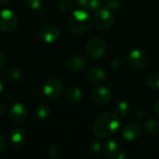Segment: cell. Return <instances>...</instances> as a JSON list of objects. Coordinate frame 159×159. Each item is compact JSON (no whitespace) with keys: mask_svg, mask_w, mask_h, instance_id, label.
<instances>
[{"mask_svg":"<svg viewBox=\"0 0 159 159\" xmlns=\"http://www.w3.org/2000/svg\"><path fill=\"white\" fill-rule=\"evenodd\" d=\"M9 2V0H0V5H6Z\"/></svg>","mask_w":159,"mask_h":159,"instance_id":"e575fe53","label":"cell"},{"mask_svg":"<svg viewBox=\"0 0 159 159\" xmlns=\"http://www.w3.org/2000/svg\"><path fill=\"white\" fill-rule=\"evenodd\" d=\"M100 7V0H89L87 5L85 6V9L87 11H93L98 9Z\"/></svg>","mask_w":159,"mask_h":159,"instance_id":"4316f807","label":"cell"},{"mask_svg":"<svg viewBox=\"0 0 159 159\" xmlns=\"http://www.w3.org/2000/svg\"><path fill=\"white\" fill-rule=\"evenodd\" d=\"M103 153L106 157L110 158H117L119 154L121 153V149L119 144L113 140H109L103 144Z\"/></svg>","mask_w":159,"mask_h":159,"instance_id":"5bb4252c","label":"cell"},{"mask_svg":"<svg viewBox=\"0 0 159 159\" xmlns=\"http://www.w3.org/2000/svg\"><path fill=\"white\" fill-rule=\"evenodd\" d=\"M145 83L153 90H159V71H153L146 75Z\"/></svg>","mask_w":159,"mask_h":159,"instance_id":"e0dca14e","label":"cell"},{"mask_svg":"<svg viewBox=\"0 0 159 159\" xmlns=\"http://www.w3.org/2000/svg\"><path fill=\"white\" fill-rule=\"evenodd\" d=\"M59 7H60L61 11H62L64 13H69V12H72L73 11L74 4L70 0H61L60 2Z\"/></svg>","mask_w":159,"mask_h":159,"instance_id":"cb8c5ba5","label":"cell"},{"mask_svg":"<svg viewBox=\"0 0 159 159\" xmlns=\"http://www.w3.org/2000/svg\"><path fill=\"white\" fill-rule=\"evenodd\" d=\"M25 1H26L27 6L34 10L40 9V7H42L44 3V0H25Z\"/></svg>","mask_w":159,"mask_h":159,"instance_id":"d4e9b609","label":"cell"},{"mask_svg":"<svg viewBox=\"0 0 159 159\" xmlns=\"http://www.w3.org/2000/svg\"><path fill=\"white\" fill-rule=\"evenodd\" d=\"M8 116L12 121L21 123L28 117V109L24 104L17 102L9 108Z\"/></svg>","mask_w":159,"mask_h":159,"instance_id":"9c48e42d","label":"cell"},{"mask_svg":"<svg viewBox=\"0 0 159 159\" xmlns=\"http://www.w3.org/2000/svg\"><path fill=\"white\" fill-rule=\"evenodd\" d=\"M92 21L100 30H108L112 28L115 23V17L111 10L108 8H98L93 16Z\"/></svg>","mask_w":159,"mask_h":159,"instance_id":"3957f363","label":"cell"},{"mask_svg":"<svg viewBox=\"0 0 159 159\" xmlns=\"http://www.w3.org/2000/svg\"><path fill=\"white\" fill-rule=\"evenodd\" d=\"M144 129L147 134L153 137L159 136V120L150 119L144 125Z\"/></svg>","mask_w":159,"mask_h":159,"instance_id":"ac0fdd59","label":"cell"},{"mask_svg":"<svg viewBox=\"0 0 159 159\" xmlns=\"http://www.w3.org/2000/svg\"><path fill=\"white\" fill-rule=\"evenodd\" d=\"M65 65L67 69L71 72H81L87 66V61L84 57L80 55H72L67 58L65 61Z\"/></svg>","mask_w":159,"mask_h":159,"instance_id":"8fae6325","label":"cell"},{"mask_svg":"<svg viewBox=\"0 0 159 159\" xmlns=\"http://www.w3.org/2000/svg\"><path fill=\"white\" fill-rule=\"evenodd\" d=\"M25 139H26V132L23 129L15 128L11 130L9 135V140L14 146H20L21 144H23Z\"/></svg>","mask_w":159,"mask_h":159,"instance_id":"9a60e30c","label":"cell"},{"mask_svg":"<svg viewBox=\"0 0 159 159\" xmlns=\"http://www.w3.org/2000/svg\"><path fill=\"white\" fill-rule=\"evenodd\" d=\"M48 154L49 157L53 159H57L60 157L61 156V148L57 144H50L48 148Z\"/></svg>","mask_w":159,"mask_h":159,"instance_id":"7402d4cb","label":"cell"},{"mask_svg":"<svg viewBox=\"0 0 159 159\" xmlns=\"http://www.w3.org/2000/svg\"><path fill=\"white\" fill-rule=\"evenodd\" d=\"M3 89H4V83H3L2 79H0V93L3 90Z\"/></svg>","mask_w":159,"mask_h":159,"instance_id":"836d02e7","label":"cell"},{"mask_svg":"<svg viewBox=\"0 0 159 159\" xmlns=\"http://www.w3.org/2000/svg\"><path fill=\"white\" fill-rule=\"evenodd\" d=\"M88 2H89V0H75V3L78 7H85V6L87 5Z\"/></svg>","mask_w":159,"mask_h":159,"instance_id":"4dcf8cb0","label":"cell"},{"mask_svg":"<svg viewBox=\"0 0 159 159\" xmlns=\"http://www.w3.org/2000/svg\"><path fill=\"white\" fill-rule=\"evenodd\" d=\"M122 66V63H121V61L119 59H116L112 61L111 63V67L116 71V70H119L120 67Z\"/></svg>","mask_w":159,"mask_h":159,"instance_id":"83f0119b","label":"cell"},{"mask_svg":"<svg viewBox=\"0 0 159 159\" xmlns=\"http://www.w3.org/2000/svg\"><path fill=\"white\" fill-rule=\"evenodd\" d=\"M115 110H116V113L118 116H126L129 114V103L127 102L121 101V102H118L116 104Z\"/></svg>","mask_w":159,"mask_h":159,"instance_id":"44dd1931","label":"cell"},{"mask_svg":"<svg viewBox=\"0 0 159 159\" xmlns=\"http://www.w3.org/2000/svg\"><path fill=\"white\" fill-rule=\"evenodd\" d=\"M141 132V127L137 123H128L122 128V136L126 141L136 140L140 137Z\"/></svg>","mask_w":159,"mask_h":159,"instance_id":"7c38bea8","label":"cell"},{"mask_svg":"<svg viewBox=\"0 0 159 159\" xmlns=\"http://www.w3.org/2000/svg\"><path fill=\"white\" fill-rule=\"evenodd\" d=\"M92 24V18L87 10L77 9L72 11L69 20V30L75 34H82L89 30Z\"/></svg>","mask_w":159,"mask_h":159,"instance_id":"7a4b0ae2","label":"cell"},{"mask_svg":"<svg viewBox=\"0 0 159 159\" xmlns=\"http://www.w3.org/2000/svg\"><path fill=\"white\" fill-rule=\"evenodd\" d=\"M106 74L103 69L100 67H91L88 71V79L92 84H101L105 80Z\"/></svg>","mask_w":159,"mask_h":159,"instance_id":"4fadbf2b","label":"cell"},{"mask_svg":"<svg viewBox=\"0 0 159 159\" xmlns=\"http://www.w3.org/2000/svg\"><path fill=\"white\" fill-rule=\"evenodd\" d=\"M38 34L44 42L48 44H51V43L56 42L59 39L61 35V32H60V29L56 25L46 24V25H43L39 29Z\"/></svg>","mask_w":159,"mask_h":159,"instance_id":"ba28073f","label":"cell"},{"mask_svg":"<svg viewBox=\"0 0 159 159\" xmlns=\"http://www.w3.org/2000/svg\"><path fill=\"white\" fill-rule=\"evenodd\" d=\"M106 50V43L101 37L90 38L85 47V51L87 55L92 60H98L102 58Z\"/></svg>","mask_w":159,"mask_h":159,"instance_id":"277c9868","label":"cell"},{"mask_svg":"<svg viewBox=\"0 0 159 159\" xmlns=\"http://www.w3.org/2000/svg\"><path fill=\"white\" fill-rule=\"evenodd\" d=\"M6 148V139L2 133H0V154L5 150Z\"/></svg>","mask_w":159,"mask_h":159,"instance_id":"f1b7e54d","label":"cell"},{"mask_svg":"<svg viewBox=\"0 0 159 159\" xmlns=\"http://www.w3.org/2000/svg\"><path fill=\"white\" fill-rule=\"evenodd\" d=\"M4 62H5V55L3 51L0 49V68L4 65Z\"/></svg>","mask_w":159,"mask_h":159,"instance_id":"1f68e13d","label":"cell"},{"mask_svg":"<svg viewBox=\"0 0 159 159\" xmlns=\"http://www.w3.org/2000/svg\"><path fill=\"white\" fill-rule=\"evenodd\" d=\"M82 97H83V94H82L81 89L76 87H71L65 92L66 101L72 104H76L80 102V101L82 100Z\"/></svg>","mask_w":159,"mask_h":159,"instance_id":"2e32d148","label":"cell"},{"mask_svg":"<svg viewBox=\"0 0 159 159\" xmlns=\"http://www.w3.org/2000/svg\"><path fill=\"white\" fill-rule=\"evenodd\" d=\"M106 6L109 9L117 11L121 7V1L120 0H106Z\"/></svg>","mask_w":159,"mask_h":159,"instance_id":"484cf974","label":"cell"},{"mask_svg":"<svg viewBox=\"0 0 159 159\" xmlns=\"http://www.w3.org/2000/svg\"><path fill=\"white\" fill-rule=\"evenodd\" d=\"M19 24L17 15L10 9L5 8L0 11V29L4 32L14 31Z\"/></svg>","mask_w":159,"mask_h":159,"instance_id":"8992f818","label":"cell"},{"mask_svg":"<svg viewBox=\"0 0 159 159\" xmlns=\"http://www.w3.org/2000/svg\"><path fill=\"white\" fill-rule=\"evenodd\" d=\"M153 111H154L155 115H156L157 117H159V99L155 102L154 107H153Z\"/></svg>","mask_w":159,"mask_h":159,"instance_id":"f546056e","label":"cell"},{"mask_svg":"<svg viewBox=\"0 0 159 159\" xmlns=\"http://www.w3.org/2000/svg\"><path fill=\"white\" fill-rule=\"evenodd\" d=\"M50 112H51V109H50L49 104H48L47 102H42L37 106L35 114H36V116L40 120H44L49 116Z\"/></svg>","mask_w":159,"mask_h":159,"instance_id":"d6986e66","label":"cell"},{"mask_svg":"<svg viewBox=\"0 0 159 159\" xmlns=\"http://www.w3.org/2000/svg\"><path fill=\"white\" fill-rule=\"evenodd\" d=\"M4 111H5V106L4 104L0 102V116H2L4 114Z\"/></svg>","mask_w":159,"mask_h":159,"instance_id":"d6a6232c","label":"cell"},{"mask_svg":"<svg viewBox=\"0 0 159 159\" xmlns=\"http://www.w3.org/2000/svg\"><path fill=\"white\" fill-rule=\"evenodd\" d=\"M129 65L138 71H143L149 64V57L147 53L142 49H132L127 57Z\"/></svg>","mask_w":159,"mask_h":159,"instance_id":"5b68a950","label":"cell"},{"mask_svg":"<svg viewBox=\"0 0 159 159\" xmlns=\"http://www.w3.org/2000/svg\"><path fill=\"white\" fill-rule=\"evenodd\" d=\"M21 75H22V71L20 67H12L7 72L6 78L9 82H16L21 78Z\"/></svg>","mask_w":159,"mask_h":159,"instance_id":"ffe728a7","label":"cell"},{"mask_svg":"<svg viewBox=\"0 0 159 159\" xmlns=\"http://www.w3.org/2000/svg\"><path fill=\"white\" fill-rule=\"evenodd\" d=\"M43 92L45 96L49 100L58 99L62 92L61 81L56 77H49L44 84Z\"/></svg>","mask_w":159,"mask_h":159,"instance_id":"52a82bcc","label":"cell"},{"mask_svg":"<svg viewBox=\"0 0 159 159\" xmlns=\"http://www.w3.org/2000/svg\"><path fill=\"white\" fill-rule=\"evenodd\" d=\"M120 118L117 115L103 112L100 114L93 123V133L96 137L105 139L116 133L120 128Z\"/></svg>","mask_w":159,"mask_h":159,"instance_id":"6da1fadb","label":"cell"},{"mask_svg":"<svg viewBox=\"0 0 159 159\" xmlns=\"http://www.w3.org/2000/svg\"><path fill=\"white\" fill-rule=\"evenodd\" d=\"M112 94L108 88L106 87H100L92 90L91 93V100L94 103L98 105H104L109 102L111 100Z\"/></svg>","mask_w":159,"mask_h":159,"instance_id":"30bf717a","label":"cell"},{"mask_svg":"<svg viewBox=\"0 0 159 159\" xmlns=\"http://www.w3.org/2000/svg\"><path fill=\"white\" fill-rule=\"evenodd\" d=\"M88 151L90 155H97L101 151V143L98 141L92 140L89 142L88 146Z\"/></svg>","mask_w":159,"mask_h":159,"instance_id":"603a6c76","label":"cell"}]
</instances>
